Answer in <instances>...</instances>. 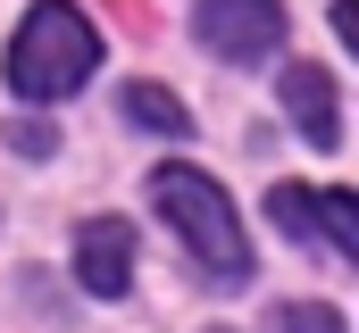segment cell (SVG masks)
<instances>
[{
	"mask_svg": "<svg viewBox=\"0 0 359 333\" xmlns=\"http://www.w3.org/2000/svg\"><path fill=\"white\" fill-rule=\"evenodd\" d=\"M100 67V34L76 0H34L25 25L8 34V92L17 100H67Z\"/></svg>",
	"mask_w": 359,
	"mask_h": 333,
	"instance_id": "obj_1",
	"label": "cell"
},
{
	"mask_svg": "<svg viewBox=\"0 0 359 333\" xmlns=\"http://www.w3.org/2000/svg\"><path fill=\"white\" fill-rule=\"evenodd\" d=\"M151 208L176 225V242L209 267V275H226V283H243L251 275V242H243V217H234V200H226V183H209L201 166H159L151 175Z\"/></svg>",
	"mask_w": 359,
	"mask_h": 333,
	"instance_id": "obj_2",
	"label": "cell"
},
{
	"mask_svg": "<svg viewBox=\"0 0 359 333\" xmlns=\"http://www.w3.org/2000/svg\"><path fill=\"white\" fill-rule=\"evenodd\" d=\"M268 217L292 242H326L334 258H359V200L351 192H309V183H276Z\"/></svg>",
	"mask_w": 359,
	"mask_h": 333,
	"instance_id": "obj_3",
	"label": "cell"
},
{
	"mask_svg": "<svg viewBox=\"0 0 359 333\" xmlns=\"http://www.w3.org/2000/svg\"><path fill=\"white\" fill-rule=\"evenodd\" d=\"M192 34H201L217 59L251 67V59H268L276 42H284V0H201V8H192Z\"/></svg>",
	"mask_w": 359,
	"mask_h": 333,
	"instance_id": "obj_4",
	"label": "cell"
},
{
	"mask_svg": "<svg viewBox=\"0 0 359 333\" xmlns=\"http://www.w3.org/2000/svg\"><path fill=\"white\" fill-rule=\"evenodd\" d=\"M76 275H84V292L117 300L134 283V225L126 217H92L84 234H76Z\"/></svg>",
	"mask_w": 359,
	"mask_h": 333,
	"instance_id": "obj_5",
	"label": "cell"
},
{
	"mask_svg": "<svg viewBox=\"0 0 359 333\" xmlns=\"http://www.w3.org/2000/svg\"><path fill=\"white\" fill-rule=\"evenodd\" d=\"M276 92H284V108H292V125H301V142H309V150H334V142H343V117H334L343 100H334V76H326V67H309V59H301V67H284V76H276Z\"/></svg>",
	"mask_w": 359,
	"mask_h": 333,
	"instance_id": "obj_6",
	"label": "cell"
},
{
	"mask_svg": "<svg viewBox=\"0 0 359 333\" xmlns=\"http://www.w3.org/2000/svg\"><path fill=\"white\" fill-rule=\"evenodd\" d=\"M126 117L151 125V134H192V108H184L168 83H126Z\"/></svg>",
	"mask_w": 359,
	"mask_h": 333,
	"instance_id": "obj_7",
	"label": "cell"
},
{
	"mask_svg": "<svg viewBox=\"0 0 359 333\" xmlns=\"http://www.w3.org/2000/svg\"><path fill=\"white\" fill-rule=\"evenodd\" d=\"M276 333H343V309H326V300H284V309H276Z\"/></svg>",
	"mask_w": 359,
	"mask_h": 333,
	"instance_id": "obj_8",
	"label": "cell"
},
{
	"mask_svg": "<svg viewBox=\"0 0 359 333\" xmlns=\"http://www.w3.org/2000/svg\"><path fill=\"white\" fill-rule=\"evenodd\" d=\"M8 150H25V159H42V150H50V125H25V117H17V125H8Z\"/></svg>",
	"mask_w": 359,
	"mask_h": 333,
	"instance_id": "obj_9",
	"label": "cell"
}]
</instances>
